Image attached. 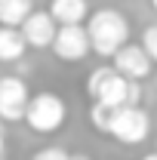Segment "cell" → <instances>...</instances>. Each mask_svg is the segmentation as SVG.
Returning a JSON list of instances; mask_svg holds the SVG:
<instances>
[{
    "label": "cell",
    "instance_id": "obj_6",
    "mask_svg": "<svg viewBox=\"0 0 157 160\" xmlns=\"http://www.w3.org/2000/svg\"><path fill=\"white\" fill-rule=\"evenodd\" d=\"M89 49H93V40H89L86 28H80V25H59V34L53 40V52L62 62H80L89 56Z\"/></svg>",
    "mask_w": 157,
    "mask_h": 160
},
{
    "label": "cell",
    "instance_id": "obj_17",
    "mask_svg": "<svg viewBox=\"0 0 157 160\" xmlns=\"http://www.w3.org/2000/svg\"><path fill=\"white\" fill-rule=\"evenodd\" d=\"M142 160H157V154H148V157H142Z\"/></svg>",
    "mask_w": 157,
    "mask_h": 160
},
{
    "label": "cell",
    "instance_id": "obj_12",
    "mask_svg": "<svg viewBox=\"0 0 157 160\" xmlns=\"http://www.w3.org/2000/svg\"><path fill=\"white\" fill-rule=\"evenodd\" d=\"M120 105H108V102H93V108H89V120H93V126H96L99 132H108L111 129V123H114V114H117Z\"/></svg>",
    "mask_w": 157,
    "mask_h": 160
},
{
    "label": "cell",
    "instance_id": "obj_3",
    "mask_svg": "<svg viewBox=\"0 0 157 160\" xmlns=\"http://www.w3.org/2000/svg\"><path fill=\"white\" fill-rule=\"evenodd\" d=\"M65 114H68V108H65L62 96H56V92H37V96H31V102H28L25 123L34 132L49 136V132H56L62 123H65Z\"/></svg>",
    "mask_w": 157,
    "mask_h": 160
},
{
    "label": "cell",
    "instance_id": "obj_7",
    "mask_svg": "<svg viewBox=\"0 0 157 160\" xmlns=\"http://www.w3.org/2000/svg\"><path fill=\"white\" fill-rule=\"evenodd\" d=\"M111 59H114V68H117L120 74H126L129 80H145L148 71H151V62H154L148 56V49L145 46H136V43H123Z\"/></svg>",
    "mask_w": 157,
    "mask_h": 160
},
{
    "label": "cell",
    "instance_id": "obj_8",
    "mask_svg": "<svg viewBox=\"0 0 157 160\" xmlns=\"http://www.w3.org/2000/svg\"><path fill=\"white\" fill-rule=\"evenodd\" d=\"M22 34H25V40H28V46H34V49L53 46V40H56V34H59V22L53 19V12L34 9L28 19L22 22Z\"/></svg>",
    "mask_w": 157,
    "mask_h": 160
},
{
    "label": "cell",
    "instance_id": "obj_10",
    "mask_svg": "<svg viewBox=\"0 0 157 160\" xmlns=\"http://www.w3.org/2000/svg\"><path fill=\"white\" fill-rule=\"evenodd\" d=\"M49 12L59 25H80L89 16V3L86 0H49Z\"/></svg>",
    "mask_w": 157,
    "mask_h": 160
},
{
    "label": "cell",
    "instance_id": "obj_2",
    "mask_svg": "<svg viewBox=\"0 0 157 160\" xmlns=\"http://www.w3.org/2000/svg\"><path fill=\"white\" fill-rule=\"evenodd\" d=\"M86 31H89L96 56H114L129 40V22H126V16H120L117 9H99V12L89 16Z\"/></svg>",
    "mask_w": 157,
    "mask_h": 160
},
{
    "label": "cell",
    "instance_id": "obj_15",
    "mask_svg": "<svg viewBox=\"0 0 157 160\" xmlns=\"http://www.w3.org/2000/svg\"><path fill=\"white\" fill-rule=\"evenodd\" d=\"M3 151H6V139H3V129H0V160H3Z\"/></svg>",
    "mask_w": 157,
    "mask_h": 160
},
{
    "label": "cell",
    "instance_id": "obj_16",
    "mask_svg": "<svg viewBox=\"0 0 157 160\" xmlns=\"http://www.w3.org/2000/svg\"><path fill=\"white\" fill-rule=\"evenodd\" d=\"M71 160H89V157H86V154H77V157H71Z\"/></svg>",
    "mask_w": 157,
    "mask_h": 160
},
{
    "label": "cell",
    "instance_id": "obj_18",
    "mask_svg": "<svg viewBox=\"0 0 157 160\" xmlns=\"http://www.w3.org/2000/svg\"><path fill=\"white\" fill-rule=\"evenodd\" d=\"M151 6H154V9H157V0H151Z\"/></svg>",
    "mask_w": 157,
    "mask_h": 160
},
{
    "label": "cell",
    "instance_id": "obj_13",
    "mask_svg": "<svg viewBox=\"0 0 157 160\" xmlns=\"http://www.w3.org/2000/svg\"><path fill=\"white\" fill-rule=\"evenodd\" d=\"M31 160H71V154H68L65 148L49 145V148H40V151H34V157H31Z\"/></svg>",
    "mask_w": 157,
    "mask_h": 160
},
{
    "label": "cell",
    "instance_id": "obj_5",
    "mask_svg": "<svg viewBox=\"0 0 157 160\" xmlns=\"http://www.w3.org/2000/svg\"><path fill=\"white\" fill-rule=\"evenodd\" d=\"M28 102H31V92L22 77H0V120L6 123L25 120Z\"/></svg>",
    "mask_w": 157,
    "mask_h": 160
},
{
    "label": "cell",
    "instance_id": "obj_4",
    "mask_svg": "<svg viewBox=\"0 0 157 160\" xmlns=\"http://www.w3.org/2000/svg\"><path fill=\"white\" fill-rule=\"evenodd\" d=\"M148 132H151V120L139 105H120L114 114V123L108 129V136H114L123 145H139L148 139Z\"/></svg>",
    "mask_w": 157,
    "mask_h": 160
},
{
    "label": "cell",
    "instance_id": "obj_9",
    "mask_svg": "<svg viewBox=\"0 0 157 160\" xmlns=\"http://www.w3.org/2000/svg\"><path fill=\"white\" fill-rule=\"evenodd\" d=\"M28 49V40L16 25H0V62H19Z\"/></svg>",
    "mask_w": 157,
    "mask_h": 160
},
{
    "label": "cell",
    "instance_id": "obj_1",
    "mask_svg": "<svg viewBox=\"0 0 157 160\" xmlns=\"http://www.w3.org/2000/svg\"><path fill=\"white\" fill-rule=\"evenodd\" d=\"M86 92L93 102L108 105H139V80H129L117 68H96L86 80Z\"/></svg>",
    "mask_w": 157,
    "mask_h": 160
},
{
    "label": "cell",
    "instance_id": "obj_14",
    "mask_svg": "<svg viewBox=\"0 0 157 160\" xmlns=\"http://www.w3.org/2000/svg\"><path fill=\"white\" fill-rule=\"evenodd\" d=\"M142 46L148 49V56L157 62V25H151V28H145V37H142Z\"/></svg>",
    "mask_w": 157,
    "mask_h": 160
},
{
    "label": "cell",
    "instance_id": "obj_11",
    "mask_svg": "<svg viewBox=\"0 0 157 160\" xmlns=\"http://www.w3.org/2000/svg\"><path fill=\"white\" fill-rule=\"evenodd\" d=\"M31 12H34V0H0V25L22 28V22Z\"/></svg>",
    "mask_w": 157,
    "mask_h": 160
}]
</instances>
